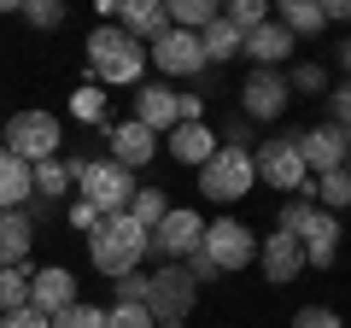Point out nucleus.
I'll return each instance as SVG.
<instances>
[{"label":"nucleus","instance_id":"obj_1","mask_svg":"<svg viewBox=\"0 0 351 328\" xmlns=\"http://www.w3.org/2000/svg\"><path fill=\"white\" fill-rule=\"evenodd\" d=\"M88 258L100 276H135V264L147 258V229L135 223L129 211H112L88 229Z\"/></svg>","mask_w":351,"mask_h":328},{"label":"nucleus","instance_id":"obj_2","mask_svg":"<svg viewBox=\"0 0 351 328\" xmlns=\"http://www.w3.org/2000/svg\"><path fill=\"white\" fill-rule=\"evenodd\" d=\"M88 71L106 76V82H141V71H147V47H141L135 36H123L117 24H100L94 36H88Z\"/></svg>","mask_w":351,"mask_h":328},{"label":"nucleus","instance_id":"obj_3","mask_svg":"<svg viewBox=\"0 0 351 328\" xmlns=\"http://www.w3.org/2000/svg\"><path fill=\"white\" fill-rule=\"evenodd\" d=\"M76 188H82V200L94 205L100 217H112V211H129V200H135V170H123V164H112V159H88V170L76 176Z\"/></svg>","mask_w":351,"mask_h":328},{"label":"nucleus","instance_id":"obj_4","mask_svg":"<svg viewBox=\"0 0 351 328\" xmlns=\"http://www.w3.org/2000/svg\"><path fill=\"white\" fill-rule=\"evenodd\" d=\"M252 164H258V176L269 182V188H287V200H304V194H311V170H304V159H299V135L263 141V147L252 152Z\"/></svg>","mask_w":351,"mask_h":328},{"label":"nucleus","instance_id":"obj_5","mask_svg":"<svg viewBox=\"0 0 351 328\" xmlns=\"http://www.w3.org/2000/svg\"><path fill=\"white\" fill-rule=\"evenodd\" d=\"M59 141H64V129L53 112H12V124H6V152L24 164L59 159Z\"/></svg>","mask_w":351,"mask_h":328},{"label":"nucleus","instance_id":"obj_6","mask_svg":"<svg viewBox=\"0 0 351 328\" xmlns=\"http://www.w3.org/2000/svg\"><path fill=\"white\" fill-rule=\"evenodd\" d=\"M252 182H258V164H252L246 147H217L211 164H199V188H205V200H217V205L240 200Z\"/></svg>","mask_w":351,"mask_h":328},{"label":"nucleus","instance_id":"obj_7","mask_svg":"<svg viewBox=\"0 0 351 328\" xmlns=\"http://www.w3.org/2000/svg\"><path fill=\"white\" fill-rule=\"evenodd\" d=\"M193 299H199V281H193L188 270L164 264V270L147 276V316H152V323H188Z\"/></svg>","mask_w":351,"mask_h":328},{"label":"nucleus","instance_id":"obj_8","mask_svg":"<svg viewBox=\"0 0 351 328\" xmlns=\"http://www.w3.org/2000/svg\"><path fill=\"white\" fill-rule=\"evenodd\" d=\"M199 253L211 258L217 270H246L252 258H258V240H252V229H240L234 217H217V223H205Z\"/></svg>","mask_w":351,"mask_h":328},{"label":"nucleus","instance_id":"obj_9","mask_svg":"<svg viewBox=\"0 0 351 328\" xmlns=\"http://www.w3.org/2000/svg\"><path fill=\"white\" fill-rule=\"evenodd\" d=\"M287 76H281V71H263V65H258V71H246V82H240V112H246V117H258V124H269V117H281V112H287Z\"/></svg>","mask_w":351,"mask_h":328},{"label":"nucleus","instance_id":"obj_10","mask_svg":"<svg viewBox=\"0 0 351 328\" xmlns=\"http://www.w3.org/2000/svg\"><path fill=\"white\" fill-rule=\"evenodd\" d=\"M199 240H205L199 211H164V223L147 235V246L158 258H188V253H199Z\"/></svg>","mask_w":351,"mask_h":328},{"label":"nucleus","instance_id":"obj_11","mask_svg":"<svg viewBox=\"0 0 351 328\" xmlns=\"http://www.w3.org/2000/svg\"><path fill=\"white\" fill-rule=\"evenodd\" d=\"M147 53H152V65H158L164 76H199V71H205L199 36H188V30H164Z\"/></svg>","mask_w":351,"mask_h":328},{"label":"nucleus","instance_id":"obj_12","mask_svg":"<svg viewBox=\"0 0 351 328\" xmlns=\"http://www.w3.org/2000/svg\"><path fill=\"white\" fill-rule=\"evenodd\" d=\"M76 305V276L64 264H47V270H36V281H29V311H41L53 323L59 311H71Z\"/></svg>","mask_w":351,"mask_h":328},{"label":"nucleus","instance_id":"obj_13","mask_svg":"<svg viewBox=\"0 0 351 328\" xmlns=\"http://www.w3.org/2000/svg\"><path fill=\"white\" fill-rule=\"evenodd\" d=\"M346 135H339L334 124H316V129H304L299 135V159H304V170H316V176H328V170H346Z\"/></svg>","mask_w":351,"mask_h":328},{"label":"nucleus","instance_id":"obj_14","mask_svg":"<svg viewBox=\"0 0 351 328\" xmlns=\"http://www.w3.org/2000/svg\"><path fill=\"white\" fill-rule=\"evenodd\" d=\"M106 147H112V164L135 170V164H147L152 152H158V135H152V129H141L135 117H129V124H112V129H106Z\"/></svg>","mask_w":351,"mask_h":328},{"label":"nucleus","instance_id":"obj_15","mask_svg":"<svg viewBox=\"0 0 351 328\" xmlns=\"http://www.w3.org/2000/svg\"><path fill=\"white\" fill-rule=\"evenodd\" d=\"M299 246H304V264L328 270V264L339 258V217H328V211H311V223L299 229Z\"/></svg>","mask_w":351,"mask_h":328},{"label":"nucleus","instance_id":"obj_16","mask_svg":"<svg viewBox=\"0 0 351 328\" xmlns=\"http://www.w3.org/2000/svg\"><path fill=\"white\" fill-rule=\"evenodd\" d=\"M135 124L152 129V135L176 129V89H164V82H141V89H135Z\"/></svg>","mask_w":351,"mask_h":328},{"label":"nucleus","instance_id":"obj_17","mask_svg":"<svg viewBox=\"0 0 351 328\" xmlns=\"http://www.w3.org/2000/svg\"><path fill=\"white\" fill-rule=\"evenodd\" d=\"M258 264H263V276L281 288V281H293V276L304 270V246H299L293 235H281V229H276V235L258 246Z\"/></svg>","mask_w":351,"mask_h":328},{"label":"nucleus","instance_id":"obj_18","mask_svg":"<svg viewBox=\"0 0 351 328\" xmlns=\"http://www.w3.org/2000/svg\"><path fill=\"white\" fill-rule=\"evenodd\" d=\"M29 240H36V217L29 211H0V270L29 264Z\"/></svg>","mask_w":351,"mask_h":328},{"label":"nucleus","instance_id":"obj_19","mask_svg":"<svg viewBox=\"0 0 351 328\" xmlns=\"http://www.w3.org/2000/svg\"><path fill=\"white\" fill-rule=\"evenodd\" d=\"M117 18H123L117 30H123V36H135L141 47H147V41H158L164 30H170V12H164L158 0H123V12H117Z\"/></svg>","mask_w":351,"mask_h":328},{"label":"nucleus","instance_id":"obj_20","mask_svg":"<svg viewBox=\"0 0 351 328\" xmlns=\"http://www.w3.org/2000/svg\"><path fill=\"white\" fill-rule=\"evenodd\" d=\"M240 53H252V65H263V71H276V65L293 53V36L281 24H258V30L240 36Z\"/></svg>","mask_w":351,"mask_h":328},{"label":"nucleus","instance_id":"obj_21","mask_svg":"<svg viewBox=\"0 0 351 328\" xmlns=\"http://www.w3.org/2000/svg\"><path fill=\"white\" fill-rule=\"evenodd\" d=\"M29 194H36V170L0 147V211H24Z\"/></svg>","mask_w":351,"mask_h":328},{"label":"nucleus","instance_id":"obj_22","mask_svg":"<svg viewBox=\"0 0 351 328\" xmlns=\"http://www.w3.org/2000/svg\"><path fill=\"white\" fill-rule=\"evenodd\" d=\"M217 147H223V141H217L205 124H176L170 129V159H182V164H211Z\"/></svg>","mask_w":351,"mask_h":328},{"label":"nucleus","instance_id":"obj_23","mask_svg":"<svg viewBox=\"0 0 351 328\" xmlns=\"http://www.w3.org/2000/svg\"><path fill=\"white\" fill-rule=\"evenodd\" d=\"M199 53H205V65L234 59V53H240V30H234V24H223V12H217V24H205V30H199Z\"/></svg>","mask_w":351,"mask_h":328},{"label":"nucleus","instance_id":"obj_24","mask_svg":"<svg viewBox=\"0 0 351 328\" xmlns=\"http://www.w3.org/2000/svg\"><path fill=\"white\" fill-rule=\"evenodd\" d=\"M276 12H281V30H287V36H316V30H328V18H322L316 0H281Z\"/></svg>","mask_w":351,"mask_h":328},{"label":"nucleus","instance_id":"obj_25","mask_svg":"<svg viewBox=\"0 0 351 328\" xmlns=\"http://www.w3.org/2000/svg\"><path fill=\"white\" fill-rule=\"evenodd\" d=\"M164 12H170V30H188V36H199L205 24H217V6H211V0H170Z\"/></svg>","mask_w":351,"mask_h":328},{"label":"nucleus","instance_id":"obj_26","mask_svg":"<svg viewBox=\"0 0 351 328\" xmlns=\"http://www.w3.org/2000/svg\"><path fill=\"white\" fill-rule=\"evenodd\" d=\"M29 281H36V270H29V264L0 270V316H6V311H24V305H29Z\"/></svg>","mask_w":351,"mask_h":328},{"label":"nucleus","instance_id":"obj_27","mask_svg":"<svg viewBox=\"0 0 351 328\" xmlns=\"http://www.w3.org/2000/svg\"><path fill=\"white\" fill-rule=\"evenodd\" d=\"M164 211H170V200H164V188H135V200H129V217H135L141 229H158L164 223Z\"/></svg>","mask_w":351,"mask_h":328},{"label":"nucleus","instance_id":"obj_28","mask_svg":"<svg viewBox=\"0 0 351 328\" xmlns=\"http://www.w3.org/2000/svg\"><path fill=\"white\" fill-rule=\"evenodd\" d=\"M311 194L328 205V217H334V211H346V205H351V176H346V170H328V176H316Z\"/></svg>","mask_w":351,"mask_h":328},{"label":"nucleus","instance_id":"obj_29","mask_svg":"<svg viewBox=\"0 0 351 328\" xmlns=\"http://www.w3.org/2000/svg\"><path fill=\"white\" fill-rule=\"evenodd\" d=\"M29 170H36V194H47V200H64V194H71V170H64L59 159L29 164Z\"/></svg>","mask_w":351,"mask_h":328},{"label":"nucleus","instance_id":"obj_30","mask_svg":"<svg viewBox=\"0 0 351 328\" xmlns=\"http://www.w3.org/2000/svg\"><path fill=\"white\" fill-rule=\"evenodd\" d=\"M71 112L82 117V124H106V94L94 89V82H88V89H76V100H71ZM112 129V124H106Z\"/></svg>","mask_w":351,"mask_h":328},{"label":"nucleus","instance_id":"obj_31","mask_svg":"<svg viewBox=\"0 0 351 328\" xmlns=\"http://www.w3.org/2000/svg\"><path fill=\"white\" fill-rule=\"evenodd\" d=\"M18 12H24L36 30H59V24H64V6H59V0H24Z\"/></svg>","mask_w":351,"mask_h":328},{"label":"nucleus","instance_id":"obj_32","mask_svg":"<svg viewBox=\"0 0 351 328\" xmlns=\"http://www.w3.org/2000/svg\"><path fill=\"white\" fill-rule=\"evenodd\" d=\"M223 24H234L240 36H246V30H258V24H263V0H228Z\"/></svg>","mask_w":351,"mask_h":328},{"label":"nucleus","instance_id":"obj_33","mask_svg":"<svg viewBox=\"0 0 351 328\" xmlns=\"http://www.w3.org/2000/svg\"><path fill=\"white\" fill-rule=\"evenodd\" d=\"M47 328H106V311H94V305H71V311H59Z\"/></svg>","mask_w":351,"mask_h":328},{"label":"nucleus","instance_id":"obj_34","mask_svg":"<svg viewBox=\"0 0 351 328\" xmlns=\"http://www.w3.org/2000/svg\"><path fill=\"white\" fill-rule=\"evenodd\" d=\"M328 112H334V129L346 135V147H351V82H339V89L328 94Z\"/></svg>","mask_w":351,"mask_h":328},{"label":"nucleus","instance_id":"obj_35","mask_svg":"<svg viewBox=\"0 0 351 328\" xmlns=\"http://www.w3.org/2000/svg\"><path fill=\"white\" fill-rule=\"evenodd\" d=\"M311 211H316L311 200H287V205H281V235H293V240H299V229L311 223Z\"/></svg>","mask_w":351,"mask_h":328},{"label":"nucleus","instance_id":"obj_36","mask_svg":"<svg viewBox=\"0 0 351 328\" xmlns=\"http://www.w3.org/2000/svg\"><path fill=\"white\" fill-rule=\"evenodd\" d=\"M293 328H346V323H339V311H328V305H304V311L293 316Z\"/></svg>","mask_w":351,"mask_h":328},{"label":"nucleus","instance_id":"obj_37","mask_svg":"<svg viewBox=\"0 0 351 328\" xmlns=\"http://www.w3.org/2000/svg\"><path fill=\"white\" fill-rule=\"evenodd\" d=\"M287 89H299V94H322V89H328V71H322V65H299Z\"/></svg>","mask_w":351,"mask_h":328},{"label":"nucleus","instance_id":"obj_38","mask_svg":"<svg viewBox=\"0 0 351 328\" xmlns=\"http://www.w3.org/2000/svg\"><path fill=\"white\" fill-rule=\"evenodd\" d=\"M106 328H152V316H147V305H117L106 316Z\"/></svg>","mask_w":351,"mask_h":328},{"label":"nucleus","instance_id":"obj_39","mask_svg":"<svg viewBox=\"0 0 351 328\" xmlns=\"http://www.w3.org/2000/svg\"><path fill=\"white\" fill-rule=\"evenodd\" d=\"M176 124H205V94H176Z\"/></svg>","mask_w":351,"mask_h":328},{"label":"nucleus","instance_id":"obj_40","mask_svg":"<svg viewBox=\"0 0 351 328\" xmlns=\"http://www.w3.org/2000/svg\"><path fill=\"white\" fill-rule=\"evenodd\" d=\"M117 305H147V276H117Z\"/></svg>","mask_w":351,"mask_h":328},{"label":"nucleus","instance_id":"obj_41","mask_svg":"<svg viewBox=\"0 0 351 328\" xmlns=\"http://www.w3.org/2000/svg\"><path fill=\"white\" fill-rule=\"evenodd\" d=\"M0 328H47V316L24 305V311H6V316H0Z\"/></svg>","mask_w":351,"mask_h":328},{"label":"nucleus","instance_id":"obj_42","mask_svg":"<svg viewBox=\"0 0 351 328\" xmlns=\"http://www.w3.org/2000/svg\"><path fill=\"white\" fill-rule=\"evenodd\" d=\"M188 276H193V281H217L223 270H217V264H211L205 253H188Z\"/></svg>","mask_w":351,"mask_h":328},{"label":"nucleus","instance_id":"obj_43","mask_svg":"<svg viewBox=\"0 0 351 328\" xmlns=\"http://www.w3.org/2000/svg\"><path fill=\"white\" fill-rule=\"evenodd\" d=\"M71 223H76V229H94V223H100V211H94L88 200H76V205H71Z\"/></svg>","mask_w":351,"mask_h":328},{"label":"nucleus","instance_id":"obj_44","mask_svg":"<svg viewBox=\"0 0 351 328\" xmlns=\"http://www.w3.org/2000/svg\"><path fill=\"white\" fill-rule=\"evenodd\" d=\"M322 18L334 24V18H351V0H322Z\"/></svg>","mask_w":351,"mask_h":328},{"label":"nucleus","instance_id":"obj_45","mask_svg":"<svg viewBox=\"0 0 351 328\" xmlns=\"http://www.w3.org/2000/svg\"><path fill=\"white\" fill-rule=\"evenodd\" d=\"M339 65H346V71H351V41H339Z\"/></svg>","mask_w":351,"mask_h":328},{"label":"nucleus","instance_id":"obj_46","mask_svg":"<svg viewBox=\"0 0 351 328\" xmlns=\"http://www.w3.org/2000/svg\"><path fill=\"white\" fill-rule=\"evenodd\" d=\"M346 176H351V152H346Z\"/></svg>","mask_w":351,"mask_h":328},{"label":"nucleus","instance_id":"obj_47","mask_svg":"<svg viewBox=\"0 0 351 328\" xmlns=\"http://www.w3.org/2000/svg\"><path fill=\"white\" fill-rule=\"evenodd\" d=\"M158 328H182V323H158Z\"/></svg>","mask_w":351,"mask_h":328}]
</instances>
